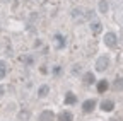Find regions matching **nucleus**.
<instances>
[{
	"label": "nucleus",
	"mask_w": 123,
	"mask_h": 121,
	"mask_svg": "<svg viewBox=\"0 0 123 121\" xmlns=\"http://www.w3.org/2000/svg\"><path fill=\"white\" fill-rule=\"evenodd\" d=\"M108 67H110V58H108L106 55H103V56H99V58L96 60V68H98V72H104Z\"/></svg>",
	"instance_id": "f257e3e1"
},
{
	"label": "nucleus",
	"mask_w": 123,
	"mask_h": 121,
	"mask_svg": "<svg viewBox=\"0 0 123 121\" xmlns=\"http://www.w3.org/2000/svg\"><path fill=\"white\" fill-rule=\"evenodd\" d=\"M104 43H106L110 48H115L116 44H118V38H116V34H115V33H106V34H104Z\"/></svg>",
	"instance_id": "f03ea898"
},
{
	"label": "nucleus",
	"mask_w": 123,
	"mask_h": 121,
	"mask_svg": "<svg viewBox=\"0 0 123 121\" xmlns=\"http://www.w3.org/2000/svg\"><path fill=\"white\" fill-rule=\"evenodd\" d=\"M94 108H96V101H94V99H89V101H86V102L82 104V111H84V113H91Z\"/></svg>",
	"instance_id": "7ed1b4c3"
},
{
	"label": "nucleus",
	"mask_w": 123,
	"mask_h": 121,
	"mask_svg": "<svg viewBox=\"0 0 123 121\" xmlns=\"http://www.w3.org/2000/svg\"><path fill=\"white\" fill-rule=\"evenodd\" d=\"M39 121H55V114L51 111H43L39 114Z\"/></svg>",
	"instance_id": "20e7f679"
},
{
	"label": "nucleus",
	"mask_w": 123,
	"mask_h": 121,
	"mask_svg": "<svg viewBox=\"0 0 123 121\" xmlns=\"http://www.w3.org/2000/svg\"><path fill=\"white\" fill-rule=\"evenodd\" d=\"M113 108H115V102H113L111 99H106V101L101 102V109H103V111H111Z\"/></svg>",
	"instance_id": "39448f33"
},
{
	"label": "nucleus",
	"mask_w": 123,
	"mask_h": 121,
	"mask_svg": "<svg viewBox=\"0 0 123 121\" xmlns=\"http://www.w3.org/2000/svg\"><path fill=\"white\" fill-rule=\"evenodd\" d=\"M72 119H74V116L68 111H63V113L58 114V121H72Z\"/></svg>",
	"instance_id": "423d86ee"
},
{
	"label": "nucleus",
	"mask_w": 123,
	"mask_h": 121,
	"mask_svg": "<svg viewBox=\"0 0 123 121\" xmlns=\"http://www.w3.org/2000/svg\"><path fill=\"white\" fill-rule=\"evenodd\" d=\"M48 92H50V87H48V85H41V87L38 89V96H39V97L48 96Z\"/></svg>",
	"instance_id": "0eeeda50"
},
{
	"label": "nucleus",
	"mask_w": 123,
	"mask_h": 121,
	"mask_svg": "<svg viewBox=\"0 0 123 121\" xmlns=\"http://www.w3.org/2000/svg\"><path fill=\"white\" fill-rule=\"evenodd\" d=\"M53 43H55V46H56V48H63V44H65V43H63V36L56 34L55 39H53Z\"/></svg>",
	"instance_id": "6e6552de"
},
{
	"label": "nucleus",
	"mask_w": 123,
	"mask_h": 121,
	"mask_svg": "<svg viewBox=\"0 0 123 121\" xmlns=\"http://www.w3.org/2000/svg\"><path fill=\"white\" fill-rule=\"evenodd\" d=\"M5 75H7V63L0 60V80H2Z\"/></svg>",
	"instance_id": "1a4fd4ad"
},
{
	"label": "nucleus",
	"mask_w": 123,
	"mask_h": 121,
	"mask_svg": "<svg viewBox=\"0 0 123 121\" xmlns=\"http://www.w3.org/2000/svg\"><path fill=\"white\" fill-rule=\"evenodd\" d=\"M91 29H92V33H94V34H98V33H101V29H103V26H101V22H92Z\"/></svg>",
	"instance_id": "9d476101"
},
{
	"label": "nucleus",
	"mask_w": 123,
	"mask_h": 121,
	"mask_svg": "<svg viewBox=\"0 0 123 121\" xmlns=\"http://www.w3.org/2000/svg\"><path fill=\"white\" fill-rule=\"evenodd\" d=\"M84 82L86 84H94L96 80H94V73H86L84 75Z\"/></svg>",
	"instance_id": "9b49d317"
},
{
	"label": "nucleus",
	"mask_w": 123,
	"mask_h": 121,
	"mask_svg": "<svg viewBox=\"0 0 123 121\" xmlns=\"http://www.w3.org/2000/svg\"><path fill=\"white\" fill-rule=\"evenodd\" d=\"M99 12L101 14L108 12V2H106V0H101V2H99Z\"/></svg>",
	"instance_id": "f8f14e48"
},
{
	"label": "nucleus",
	"mask_w": 123,
	"mask_h": 121,
	"mask_svg": "<svg viewBox=\"0 0 123 121\" xmlns=\"http://www.w3.org/2000/svg\"><path fill=\"white\" fill-rule=\"evenodd\" d=\"M75 101H77V99H75V96H74L72 92H68V94H67V97H65V104H74Z\"/></svg>",
	"instance_id": "ddd939ff"
},
{
	"label": "nucleus",
	"mask_w": 123,
	"mask_h": 121,
	"mask_svg": "<svg viewBox=\"0 0 123 121\" xmlns=\"http://www.w3.org/2000/svg\"><path fill=\"white\" fill-rule=\"evenodd\" d=\"M29 116H31L29 109H24V111H21V114H19V119H21V121H26V119H27Z\"/></svg>",
	"instance_id": "4468645a"
},
{
	"label": "nucleus",
	"mask_w": 123,
	"mask_h": 121,
	"mask_svg": "<svg viewBox=\"0 0 123 121\" xmlns=\"http://www.w3.org/2000/svg\"><path fill=\"white\" fill-rule=\"evenodd\" d=\"M106 89H108V82H106V80H101V82L98 84V90H99V92H104Z\"/></svg>",
	"instance_id": "2eb2a0df"
},
{
	"label": "nucleus",
	"mask_w": 123,
	"mask_h": 121,
	"mask_svg": "<svg viewBox=\"0 0 123 121\" xmlns=\"http://www.w3.org/2000/svg\"><path fill=\"white\" fill-rule=\"evenodd\" d=\"M115 89H123V79H116V82H115Z\"/></svg>",
	"instance_id": "dca6fc26"
},
{
	"label": "nucleus",
	"mask_w": 123,
	"mask_h": 121,
	"mask_svg": "<svg viewBox=\"0 0 123 121\" xmlns=\"http://www.w3.org/2000/svg\"><path fill=\"white\" fill-rule=\"evenodd\" d=\"M4 92H5V89H4L2 85H0V96H4Z\"/></svg>",
	"instance_id": "f3484780"
},
{
	"label": "nucleus",
	"mask_w": 123,
	"mask_h": 121,
	"mask_svg": "<svg viewBox=\"0 0 123 121\" xmlns=\"http://www.w3.org/2000/svg\"><path fill=\"white\" fill-rule=\"evenodd\" d=\"M111 121H120V118H113V119H111Z\"/></svg>",
	"instance_id": "a211bd4d"
}]
</instances>
